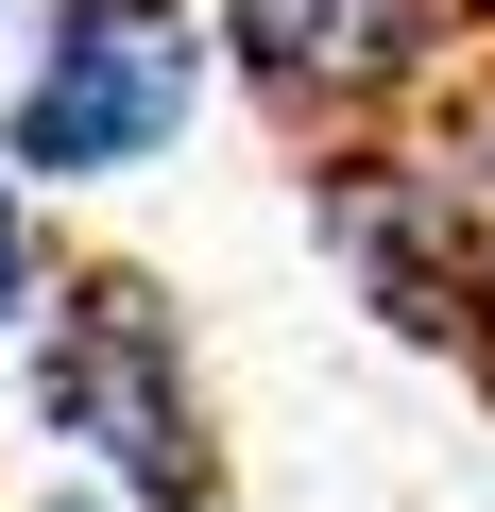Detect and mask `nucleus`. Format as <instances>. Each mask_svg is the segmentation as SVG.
Wrapping results in <instances>:
<instances>
[{
	"label": "nucleus",
	"mask_w": 495,
	"mask_h": 512,
	"mask_svg": "<svg viewBox=\"0 0 495 512\" xmlns=\"http://www.w3.org/2000/svg\"><path fill=\"white\" fill-rule=\"evenodd\" d=\"M478 35H495V0H222V86L308 154V137L427 120Z\"/></svg>",
	"instance_id": "4"
},
{
	"label": "nucleus",
	"mask_w": 495,
	"mask_h": 512,
	"mask_svg": "<svg viewBox=\"0 0 495 512\" xmlns=\"http://www.w3.org/2000/svg\"><path fill=\"white\" fill-rule=\"evenodd\" d=\"M18 393L52 427V461H86L120 512H222L239 461H222V410H205V359H188V308L154 256H52V308L18 325Z\"/></svg>",
	"instance_id": "1"
},
{
	"label": "nucleus",
	"mask_w": 495,
	"mask_h": 512,
	"mask_svg": "<svg viewBox=\"0 0 495 512\" xmlns=\"http://www.w3.org/2000/svg\"><path fill=\"white\" fill-rule=\"evenodd\" d=\"M461 376H495V274H478V359H461Z\"/></svg>",
	"instance_id": "7"
},
{
	"label": "nucleus",
	"mask_w": 495,
	"mask_h": 512,
	"mask_svg": "<svg viewBox=\"0 0 495 512\" xmlns=\"http://www.w3.org/2000/svg\"><path fill=\"white\" fill-rule=\"evenodd\" d=\"M52 256H69V239H52V188H35L18 154H0V342H18V325L52 308Z\"/></svg>",
	"instance_id": "5"
},
{
	"label": "nucleus",
	"mask_w": 495,
	"mask_h": 512,
	"mask_svg": "<svg viewBox=\"0 0 495 512\" xmlns=\"http://www.w3.org/2000/svg\"><path fill=\"white\" fill-rule=\"evenodd\" d=\"M427 137H444V154H461V171L495 188V35H478V52L444 69V103H427Z\"/></svg>",
	"instance_id": "6"
},
{
	"label": "nucleus",
	"mask_w": 495,
	"mask_h": 512,
	"mask_svg": "<svg viewBox=\"0 0 495 512\" xmlns=\"http://www.w3.org/2000/svg\"><path fill=\"white\" fill-rule=\"evenodd\" d=\"M0 52H18V0H0Z\"/></svg>",
	"instance_id": "8"
},
{
	"label": "nucleus",
	"mask_w": 495,
	"mask_h": 512,
	"mask_svg": "<svg viewBox=\"0 0 495 512\" xmlns=\"http://www.w3.org/2000/svg\"><path fill=\"white\" fill-rule=\"evenodd\" d=\"M205 103H222V0H35L0 52V154L52 205L188 154Z\"/></svg>",
	"instance_id": "2"
},
{
	"label": "nucleus",
	"mask_w": 495,
	"mask_h": 512,
	"mask_svg": "<svg viewBox=\"0 0 495 512\" xmlns=\"http://www.w3.org/2000/svg\"><path fill=\"white\" fill-rule=\"evenodd\" d=\"M308 188V239H325V274L427 342V359H478V274H495V188L427 137V120H376V137H308L291 154Z\"/></svg>",
	"instance_id": "3"
}]
</instances>
